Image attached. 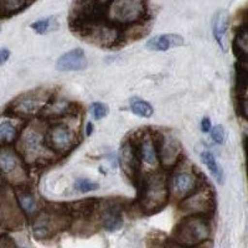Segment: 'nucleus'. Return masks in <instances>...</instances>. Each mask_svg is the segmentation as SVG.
Wrapping results in <instances>:
<instances>
[{"label":"nucleus","mask_w":248,"mask_h":248,"mask_svg":"<svg viewBox=\"0 0 248 248\" xmlns=\"http://www.w3.org/2000/svg\"><path fill=\"white\" fill-rule=\"evenodd\" d=\"M158 156L161 159V163L167 167H171L179 160L181 153L180 143L174 138H164L161 143L156 145Z\"/></svg>","instance_id":"nucleus-13"},{"label":"nucleus","mask_w":248,"mask_h":248,"mask_svg":"<svg viewBox=\"0 0 248 248\" xmlns=\"http://www.w3.org/2000/svg\"><path fill=\"white\" fill-rule=\"evenodd\" d=\"M227 26H229V13L226 10H218L215 14L214 23H212V28H214V36L216 39V43L218 44L221 48L225 51V45H223V37L227 31Z\"/></svg>","instance_id":"nucleus-16"},{"label":"nucleus","mask_w":248,"mask_h":248,"mask_svg":"<svg viewBox=\"0 0 248 248\" xmlns=\"http://www.w3.org/2000/svg\"><path fill=\"white\" fill-rule=\"evenodd\" d=\"M0 220L1 223L9 230H16L23 225V217L17 211V207L6 201L0 209Z\"/></svg>","instance_id":"nucleus-15"},{"label":"nucleus","mask_w":248,"mask_h":248,"mask_svg":"<svg viewBox=\"0 0 248 248\" xmlns=\"http://www.w3.org/2000/svg\"><path fill=\"white\" fill-rule=\"evenodd\" d=\"M75 189H76V191L86 194V192L94 191V190L99 189V184L93 183V181L87 180V179H77L75 181Z\"/></svg>","instance_id":"nucleus-25"},{"label":"nucleus","mask_w":248,"mask_h":248,"mask_svg":"<svg viewBox=\"0 0 248 248\" xmlns=\"http://www.w3.org/2000/svg\"><path fill=\"white\" fill-rule=\"evenodd\" d=\"M65 210L61 211H45L35 218L32 225V233L36 240H46L54 236L60 229L61 222L65 221Z\"/></svg>","instance_id":"nucleus-4"},{"label":"nucleus","mask_w":248,"mask_h":248,"mask_svg":"<svg viewBox=\"0 0 248 248\" xmlns=\"http://www.w3.org/2000/svg\"><path fill=\"white\" fill-rule=\"evenodd\" d=\"M184 45V37L176 34H163L154 36L147 43V47L152 51H168L171 47Z\"/></svg>","instance_id":"nucleus-14"},{"label":"nucleus","mask_w":248,"mask_h":248,"mask_svg":"<svg viewBox=\"0 0 248 248\" xmlns=\"http://www.w3.org/2000/svg\"><path fill=\"white\" fill-rule=\"evenodd\" d=\"M201 156V161L206 165V168L209 169V171L211 172L212 176L216 179L217 181L220 184L223 183V171L221 169V167L217 164L216 159H215L214 154L209 150H203L202 153L200 154Z\"/></svg>","instance_id":"nucleus-21"},{"label":"nucleus","mask_w":248,"mask_h":248,"mask_svg":"<svg viewBox=\"0 0 248 248\" xmlns=\"http://www.w3.org/2000/svg\"><path fill=\"white\" fill-rule=\"evenodd\" d=\"M169 185L164 174L149 175L141 184L139 205L145 214L160 211L169 201Z\"/></svg>","instance_id":"nucleus-1"},{"label":"nucleus","mask_w":248,"mask_h":248,"mask_svg":"<svg viewBox=\"0 0 248 248\" xmlns=\"http://www.w3.org/2000/svg\"><path fill=\"white\" fill-rule=\"evenodd\" d=\"M210 223L206 217L201 215H192L186 217L174 230V240L180 246H199L203 241L209 240Z\"/></svg>","instance_id":"nucleus-2"},{"label":"nucleus","mask_w":248,"mask_h":248,"mask_svg":"<svg viewBox=\"0 0 248 248\" xmlns=\"http://www.w3.org/2000/svg\"><path fill=\"white\" fill-rule=\"evenodd\" d=\"M56 28L57 24L54 17H46V19L37 20L34 24H31V29L39 35L47 34L50 31H54Z\"/></svg>","instance_id":"nucleus-24"},{"label":"nucleus","mask_w":248,"mask_h":248,"mask_svg":"<svg viewBox=\"0 0 248 248\" xmlns=\"http://www.w3.org/2000/svg\"><path fill=\"white\" fill-rule=\"evenodd\" d=\"M180 210L186 214L206 215L214 210V198L210 190L201 189L194 195L190 194L180 201Z\"/></svg>","instance_id":"nucleus-7"},{"label":"nucleus","mask_w":248,"mask_h":248,"mask_svg":"<svg viewBox=\"0 0 248 248\" xmlns=\"http://www.w3.org/2000/svg\"><path fill=\"white\" fill-rule=\"evenodd\" d=\"M107 13L110 24L130 25L143 19L145 4L144 0H110Z\"/></svg>","instance_id":"nucleus-3"},{"label":"nucleus","mask_w":248,"mask_h":248,"mask_svg":"<svg viewBox=\"0 0 248 248\" xmlns=\"http://www.w3.org/2000/svg\"><path fill=\"white\" fill-rule=\"evenodd\" d=\"M201 129H202L203 133L210 132V129H211V121H210V118L205 117V118L201 121Z\"/></svg>","instance_id":"nucleus-29"},{"label":"nucleus","mask_w":248,"mask_h":248,"mask_svg":"<svg viewBox=\"0 0 248 248\" xmlns=\"http://www.w3.org/2000/svg\"><path fill=\"white\" fill-rule=\"evenodd\" d=\"M88 65L87 57L82 48H74L62 55L56 62V70L66 72V71H82Z\"/></svg>","instance_id":"nucleus-12"},{"label":"nucleus","mask_w":248,"mask_h":248,"mask_svg":"<svg viewBox=\"0 0 248 248\" xmlns=\"http://www.w3.org/2000/svg\"><path fill=\"white\" fill-rule=\"evenodd\" d=\"M210 132H211V137L212 139H214L216 143L218 144H222L223 140H225V128L222 127V125H215L214 128H211L210 129Z\"/></svg>","instance_id":"nucleus-27"},{"label":"nucleus","mask_w":248,"mask_h":248,"mask_svg":"<svg viewBox=\"0 0 248 248\" xmlns=\"http://www.w3.org/2000/svg\"><path fill=\"white\" fill-rule=\"evenodd\" d=\"M17 165H19V158L14 150L9 148H1L0 149V171L5 175H10L17 169Z\"/></svg>","instance_id":"nucleus-19"},{"label":"nucleus","mask_w":248,"mask_h":248,"mask_svg":"<svg viewBox=\"0 0 248 248\" xmlns=\"http://www.w3.org/2000/svg\"><path fill=\"white\" fill-rule=\"evenodd\" d=\"M247 29H246V26H242L238 30V34L236 35L233 44H232L233 54L238 59V61H246V59H247Z\"/></svg>","instance_id":"nucleus-20"},{"label":"nucleus","mask_w":248,"mask_h":248,"mask_svg":"<svg viewBox=\"0 0 248 248\" xmlns=\"http://www.w3.org/2000/svg\"><path fill=\"white\" fill-rule=\"evenodd\" d=\"M140 158L144 163L149 165H156L158 164V149H156V143L152 136H145L141 138L140 141Z\"/></svg>","instance_id":"nucleus-17"},{"label":"nucleus","mask_w":248,"mask_h":248,"mask_svg":"<svg viewBox=\"0 0 248 248\" xmlns=\"http://www.w3.org/2000/svg\"><path fill=\"white\" fill-rule=\"evenodd\" d=\"M15 195H16L20 209L23 210L28 216H32V215L36 214L37 203L36 200H35V196L30 190L25 189V187H19L15 191Z\"/></svg>","instance_id":"nucleus-18"},{"label":"nucleus","mask_w":248,"mask_h":248,"mask_svg":"<svg viewBox=\"0 0 248 248\" xmlns=\"http://www.w3.org/2000/svg\"><path fill=\"white\" fill-rule=\"evenodd\" d=\"M48 101V94L44 91H34L29 92L24 96L19 97L13 103L12 110L14 114L21 117L34 116L43 107H45L46 102Z\"/></svg>","instance_id":"nucleus-5"},{"label":"nucleus","mask_w":248,"mask_h":248,"mask_svg":"<svg viewBox=\"0 0 248 248\" xmlns=\"http://www.w3.org/2000/svg\"><path fill=\"white\" fill-rule=\"evenodd\" d=\"M99 223L105 230L114 232L123 226L122 206L114 201H106L99 210Z\"/></svg>","instance_id":"nucleus-10"},{"label":"nucleus","mask_w":248,"mask_h":248,"mask_svg":"<svg viewBox=\"0 0 248 248\" xmlns=\"http://www.w3.org/2000/svg\"><path fill=\"white\" fill-rule=\"evenodd\" d=\"M23 154L28 160H39L43 159V154L45 152L44 148L43 136L34 129H29L24 132L21 140H20Z\"/></svg>","instance_id":"nucleus-9"},{"label":"nucleus","mask_w":248,"mask_h":248,"mask_svg":"<svg viewBox=\"0 0 248 248\" xmlns=\"http://www.w3.org/2000/svg\"><path fill=\"white\" fill-rule=\"evenodd\" d=\"M130 110L136 116L143 117V118H149V117L153 116V113H154L152 105H149L148 102L143 101L140 98L130 99Z\"/></svg>","instance_id":"nucleus-22"},{"label":"nucleus","mask_w":248,"mask_h":248,"mask_svg":"<svg viewBox=\"0 0 248 248\" xmlns=\"http://www.w3.org/2000/svg\"><path fill=\"white\" fill-rule=\"evenodd\" d=\"M196 185H198V179L191 172H179L172 178L169 192L171 194L172 199L181 201L196 190Z\"/></svg>","instance_id":"nucleus-11"},{"label":"nucleus","mask_w":248,"mask_h":248,"mask_svg":"<svg viewBox=\"0 0 248 248\" xmlns=\"http://www.w3.org/2000/svg\"><path fill=\"white\" fill-rule=\"evenodd\" d=\"M93 133V124L87 123V136H91Z\"/></svg>","instance_id":"nucleus-30"},{"label":"nucleus","mask_w":248,"mask_h":248,"mask_svg":"<svg viewBox=\"0 0 248 248\" xmlns=\"http://www.w3.org/2000/svg\"><path fill=\"white\" fill-rule=\"evenodd\" d=\"M10 57V51L6 48H0V66H3Z\"/></svg>","instance_id":"nucleus-28"},{"label":"nucleus","mask_w":248,"mask_h":248,"mask_svg":"<svg viewBox=\"0 0 248 248\" xmlns=\"http://www.w3.org/2000/svg\"><path fill=\"white\" fill-rule=\"evenodd\" d=\"M0 181H1V180H0Z\"/></svg>","instance_id":"nucleus-32"},{"label":"nucleus","mask_w":248,"mask_h":248,"mask_svg":"<svg viewBox=\"0 0 248 248\" xmlns=\"http://www.w3.org/2000/svg\"><path fill=\"white\" fill-rule=\"evenodd\" d=\"M0 31H1V28H0Z\"/></svg>","instance_id":"nucleus-31"},{"label":"nucleus","mask_w":248,"mask_h":248,"mask_svg":"<svg viewBox=\"0 0 248 248\" xmlns=\"http://www.w3.org/2000/svg\"><path fill=\"white\" fill-rule=\"evenodd\" d=\"M17 136L16 128L9 121L0 123V141L4 144H10L15 140Z\"/></svg>","instance_id":"nucleus-23"},{"label":"nucleus","mask_w":248,"mask_h":248,"mask_svg":"<svg viewBox=\"0 0 248 248\" xmlns=\"http://www.w3.org/2000/svg\"><path fill=\"white\" fill-rule=\"evenodd\" d=\"M119 163L121 168L132 181H136L139 175V168H140V160H139V153L137 147L132 141L124 143L121 148L119 154Z\"/></svg>","instance_id":"nucleus-8"},{"label":"nucleus","mask_w":248,"mask_h":248,"mask_svg":"<svg viewBox=\"0 0 248 248\" xmlns=\"http://www.w3.org/2000/svg\"><path fill=\"white\" fill-rule=\"evenodd\" d=\"M91 112H92L93 117L96 119H102L105 118L108 114V108L107 106L103 105V103H99V102H94L91 106Z\"/></svg>","instance_id":"nucleus-26"},{"label":"nucleus","mask_w":248,"mask_h":248,"mask_svg":"<svg viewBox=\"0 0 248 248\" xmlns=\"http://www.w3.org/2000/svg\"><path fill=\"white\" fill-rule=\"evenodd\" d=\"M46 140H47L48 149L63 154V153L70 152L75 147L76 137L65 124H55L54 127L48 130Z\"/></svg>","instance_id":"nucleus-6"}]
</instances>
